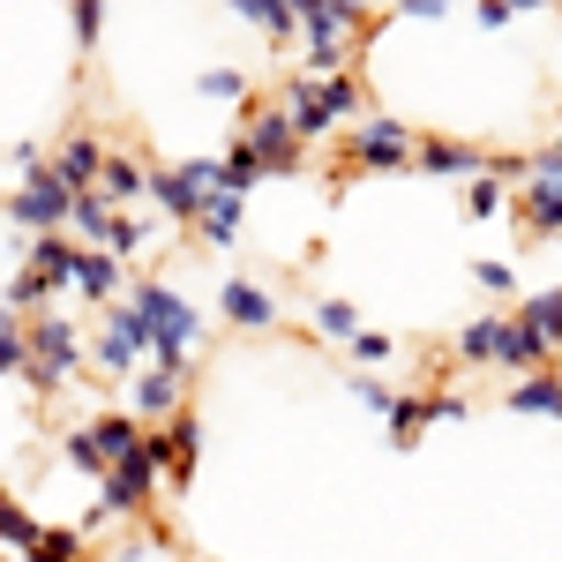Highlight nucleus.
<instances>
[{"instance_id": "nucleus-6", "label": "nucleus", "mask_w": 562, "mask_h": 562, "mask_svg": "<svg viewBox=\"0 0 562 562\" xmlns=\"http://www.w3.org/2000/svg\"><path fill=\"white\" fill-rule=\"evenodd\" d=\"M240 143L256 150L270 173H301V158H307V143H301V128L278 113V105H262V113H248V128H240Z\"/></svg>"}, {"instance_id": "nucleus-11", "label": "nucleus", "mask_w": 562, "mask_h": 562, "mask_svg": "<svg viewBox=\"0 0 562 562\" xmlns=\"http://www.w3.org/2000/svg\"><path fill=\"white\" fill-rule=\"evenodd\" d=\"M487 150L473 143H450V135H420V158H413V173H442V180H487Z\"/></svg>"}, {"instance_id": "nucleus-15", "label": "nucleus", "mask_w": 562, "mask_h": 562, "mask_svg": "<svg viewBox=\"0 0 562 562\" xmlns=\"http://www.w3.org/2000/svg\"><path fill=\"white\" fill-rule=\"evenodd\" d=\"M217 307H225L240 330H270V323H278V301H270L262 285H248V278H233V285L217 293Z\"/></svg>"}, {"instance_id": "nucleus-35", "label": "nucleus", "mask_w": 562, "mask_h": 562, "mask_svg": "<svg viewBox=\"0 0 562 562\" xmlns=\"http://www.w3.org/2000/svg\"><path fill=\"white\" fill-rule=\"evenodd\" d=\"M203 90H211V98H240V90H248V76H233V68H211V76H203Z\"/></svg>"}, {"instance_id": "nucleus-17", "label": "nucleus", "mask_w": 562, "mask_h": 562, "mask_svg": "<svg viewBox=\"0 0 562 562\" xmlns=\"http://www.w3.org/2000/svg\"><path fill=\"white\" fill-rule=\"evenodd\" d=\"M143 240H150V233L135 225V211H105L90 248H98V256H113V262H128V256H143Z\"/></svg>"}, {"instance_id": "nucleus-7", "label": "nucleus", "mask_w": 562, "mask_h": 562, "mask_svg": "<svg viewBox=\"0 0 562 562\" xmlns=\"http://www.w3.org/2000/svg\"><path fill=\"white\" fill-rule=\"evenodd\" d=\"M458 360L465 368H510L518 375V315H480L458 330Z\"/></svg>"}, {"instance_id": "nucleus-16", "label": "nucleus", "mask_w": 562, "mask_h": 562, "mask_svg": "<svg viewBox=\"0 0 562 562\" xmlns=\"http://www.w3.org/2000/svg\"><path fill=\"white\" fill-rule=\"evenodd\" d=\"M510 413H548V420H562V375L555 368L518 375V383H510Z\"/></svg>"}, {"instance_id": "nucleus-32", "label": "nucleus", "mask_w": 562, "mask_h": 562, "mask_svg": "<svg viewBox=\"0 0 562 562\" xmlns=\"http://www.w3.org/2000/svg\"><path fill=\"white\" fill-rule=\"evenodd\" d=\"M473 285L503 301V293H518V270H510V262H480V270H473Z\"/></svg>"}, {"instance_id": "nucleus-12", "label": "nucleus", "mask_w": 562, "mask_h": 562, "mask_svg": "<svg viewBox=\"0 0 562 562\" xmlns=\"http://www.w3.org/2000/svg\"><path fill=\"white\" fill-rule=\"evenodd\" d=\"M45 173L60 180L68 195H98V180H105V150H98V135H68V143L53 150Z\"/></svg>"}, {"instance_id": "nucleus-31", "label": "nucleus", "mask_w": 562, "mask_h": 562, "mask_svg": "<svg viewBox=\"0 0 562 562\" xmlns=\"http://www.w3.org/2000/svg\"><path fill=\"white\" fill-rule=\"evenodd\" d=\"M465 211H473V217H495V211H503V180H495V173L473 180V188H465Z\"/></svg>"}, {"instance_id": "nucleus-1", "label": "nucleus", "mask_w": 562, "mask_h": 562, "mask_svg": "<svg viewBox=\"0 0 562 562\" xmlns=\"http://www.w3.org/2000/svg\"><path fill=\"white\" fill-rule=\"evenodd\" d=\"M128 307L150 323V338H158V368L188 375V368H195V346H203V315L180 301L166 278H143V285L128 293Z\"/></svg>"}, {"instance_id": "nucleus-14", "label": "nucleus", "mask_w": 562, "mask_h": 562, "mask_svg": "<svg viewBox=\"0 0 562 562\" xmlns=\"http://www.w3.org/2000/svg\"><path fill=\"white\" fill-rule=\"evenodd\" d=\"M150 458L166 465V480H188V465H195V420L180 413L166 428H150Z\"/></svg>"}, {"instance_id": "nucleus-10", "label": "nucleus", "mask_w": 562, "mask_h": 562, "mask_svg": "<svg viewBox=\"0 0 562 562\" xmlns=\"http://www.w3.org/2000/svg\"><path fill=\"white\" fill-rule=\"evenodd\" d=\"M180 383H188V375H173V368H143V375L128 383V413L143 420V428L180 420Z\"/></svg>"}, {"instance_id": "nucleus-40", "label": "nucleus", "mask_w": 562, "mask_h": 562, "mask_svg": "<svg viewBox=\"0 0 562 562\" xmlns=\"http://www.w3.org/2000/svg\"><path fill=\"white\" fill-rule=\"evenodd\" d=\"M555 150H562V143H555Z\"/></svg>"}, {"instance_id": "nucleus-4", "label": "nucleus", "mask_w": 562, "mask_h": 562, "mask_svg": "<svg viewBox=\"0 0 562 562\" xmlns=\"http://www.w3.org/2000/svg\"><path fill=\"white\" fill-rule=\"evenodd\" d=\"M150 195L166 203V217H180V225H195V217L211 211V195H217V158L158 166V173H150Z\"/></svg>"}, {"instance_id": "nucleus-33", "label": "nucleus", "mask_w": 562, "mask_h": 562, "mask_svg": "<svg viewBox=\"0 0 562 562\" xmlns=\"http://www.w3.org/2000/svg\"><path fill=\"white\" fill-rule=\"evenodd\" d=\"M352 360H360V368H390V338L383 330H360V338H352Z\"/></svg>"}, {"instance_id": "nucleus-13", "label": "nucleus", "mask_w": 562, "mask_h": 562, "mask_svg": "<svg viewBox=\"0 0 562 562\" xmlns=\"http://www.w3.org/2000/svg\"><path fill=\"white\" fill-rule=\"evenodd\" d=\"M278 113L301 128V143H323V135H330V121H338V113H330V98H323V83H301V76H293V90L278 98Z\"/></svg>"}, {"instance_id": "nucleus-37", "label": "nucleus", "mask_w": 562, "mask_h": 562, "mask_svg": "<svg viewBox=\"0 0 562 562\" xmlns=\"http://www.w3.org/2000/svg\"><path fill=\"white\" fill-rule=\"evenodd\" d=\"M473 15L487 23V31H495V23H510V0H473Z\"/></svg>"}, {"instance_id": "nucleus-26", "label": "nucleus", "mask_w": 562, "mask_h": 562, "mask_svg": "<svg viewBox=\"0 0 562 562\" xmlns=\"http://www.w3.org/2000/svg\"><path fill=\"white\" fill-rule=\"evenodd\" d=\"M45 301H53V278H45L38 262H23V270H15V285H8V307H31V315H45Z\"/></svg>"}, {"instance_id": "nucleus-30", "label": "nucleus", "mask_w": 562, "mask_h": 562, "mask_svg": "<svg viewBox=\"0 0 562 562\" xmlns=\"http://www.w3.org/2000/svg\"><path fill=\"white\" fill-rule=\"evenodd\" d=\"M323 98H330V113H338V121H368V98H360V83H352V76L323 83Z\"/></svg>"}, {"instance_id": "nucleus-8", "label": "nucleus", "mask_w": 562, "mask_h": 562, "mask_svg": "<svg viewBox=\"0 0 562 562\" xmlns=\"http://www.w3.org/2000/svg\"><path fill=\"white\" fill-rule=\"evenodd\" d=\"M525 225H532V240H562V150L532 158V173H525Z\"/></svg>"}, {"instance_id": "nucleus-28", "label": "nucleus", "mask_w": 562, "mask_h": 562, "mask_svg": "<svg viewBox=\"0 0 562 562\" xmlns=\"http://www.w3.org/2000/svg\"><path fill=\"white\" fill-rule=\"evenodd\" d=\"M31 562H83V532H53V525H45Z\"/></svg>"}, {"instance_id": "nucleus-25", "label": "nucleus", "mask_w": 562, "mask_h": 562, "mask_svg": "<svg viewBox=\"0 0 562 562\" xmlns=\"http://www.w3.org/2000/svg\"><path fill=\"white\" fill-rule=\"evenodd\" d=\"M428 420H435V397H397L390 405V442H420Z\"/></svg>"}, {"instance_id": "nucleus-29", "label": "nucleus", "mask_w": 562, "mask_h": 562, "mask_svg": "<svg viewBox=\"0 0 562 562\" xmlns=\"http://www.w3.org/2000/svg\"><path fill=\"white\" fill-rule=\"evenodd\" d=\"M38 532H45V525H31L15 503H0V548H23V555H31V548H38Z\"/></svg>"}, {"instance_id": "nucleus-27", "label": "nucleus", "mask_w": 562, "mask_h": 562, "mask_svg": "<svg viewBox=\"0 0 562 562\" xmlns=\"http://www.w3.org/2000/svg\"><path fill=\"white\" fill-rule=\"evenodd\" d=\"M307 323L330 330V338H346V346L360 338V307H352V301H315V307H307Z\"/></svg>"}, {"instance_id": "nucleus-2", "label": "nucleus", "mask_w": 562, "mask_h": 562, "mask_svg": "<svg viewBox=\"0 0 562 562\" xmlns=\"http://www.w3.org/2000/svg\"><path fill=\"white\" fill-rule=\"evenodd\" d=\"M90 368L113 375V383H135L143 368H158V338H150V323H143L128 301L105 307V330H98V346H90Z\"/></svg>"}, {"instance_id": "nucleus-34", "label": "nucleus", "mask_w": 562, "mask_h": 562, "mask_svg": "<svg viewBox=\"0 0 562 562\" xmlns=\"http://www.w3.org/2000/svg\"><path fill=\"white\" fill-rule=\"evenodd\" d=\"M352 397H360L368 413H383V420H390V405H397V397H390V390L375 383V375H352Z\"/></svg>"}, {"instance_id": "nucleus-22", "label": "nucleus", "mask_w": 562, "mask_h": 562, "mask_svg": "<svg viewBox=\"0 0 562 562\" xmlns=\"http://www.w3.org/2000/svg\"><path fill=\"white\" fill-rule=\"evenodd\" d=\"M60 458H68L76 473H90V480H105V473H113V458H105V442H98V428H68V442H60Z\"/></svg>"}, {"instance_id": "nucleus-38", "label": "nucleus", "mask_w": 562, "mask_h": 562, "mask_svg": "<svg viewBox=\"0 0 562 562\" xmlns=\"http://www.w3.org/2000/svg\"><path fill=\"white\" fill-rule=\"evenodd\" d=\"M450 0H397V15H442Z\"/></svg>"}, {"instance_id": "nucleus-24", "label": "nucleus", "mask_w": 562, "mask_h": 562, "mask_svg": "<svg viewBox=\"0 0 562 562\" xmlns=\"http://www.w3.org/2000/svg\"><path fill=\"white\" fill-rule=\"evenodd\" d=\"M233 8H240V15H248V23H256L262 38H293V31H301V23H293V8H285V0H233Z\"/></svg>"}, {"instance_id": "nucleus-20", "label": "nucleus", "mask_w": 562, "mask_h": 562, "mask_svg": "<svg viewBox=\"0 0 562 562\" xmlns=\"http://www.w3.org/2000/svg\"><path fill=\"white\" fill-rule=\"evenodd\" d=\"M143 188H150V173H143L135 158H105V180H98V195H105L113 211H128V203L143 195Z\"/></svg>"}, {"instance_id": "nucleus-36", "label": "nucleus", "mask_w": 562, "mask_h": 562, "mask_svg": "<svg viewBox=\"0 0 562 562\" xmlns=\"http://www.w3.org/2000/svg\"><path fill=\"white\" fill-rule=\"evenodd\" d=\"M330 15H338L346 31H360V23H368V0H330Z\"/></svg>"}, {"instance_id": "nucleus-9", "label": "nucleus", "mask_w": 562, "mask_h": 562, "mask_svg": "<svg viewBox=\"0 0 562 562\" xmlns=\"http://www.w3.org/2000/svg\"><path fill=\"white\" fill-rule=\"evenodd\" d=\"M68 211H76V195H68L60 180L45 173V166H38L31 180H23V195L8 203V217H15V225H31L38 240H45V233H60V225H68Z\"/></svg>"}, {"instance_id": "nucleus-21", "label": "nucleus", "mask_w": 562, "mask_h": 562, "mask_svg": "<svg viewBox=\"0 0 562 562\" xmlns=\"http://www.w3.org/2000/svg\"><path fill=\"white\" fill-rule=\"evenodd\" d=\"M195 233H203L211 248H233V240H240V195H211V211L195 217Z\"/></svg>"}, {"instance_id": "nucleus-23", "label": "nucleus", "mask_w": 562, "mask_h": 562, "mask_svg": "<svg viewBox=\"0 0 562 562\" xmlns=\"http://www.w3.org/2000/svg\"><path fill=\"white\" fill-rule=\"evenodd\" d=\"M518 323H525V330H540L548 346H562V285H548V293H532V301L518 307Z\"/></svg>"}, {"instance_id": "nucleus-5", "label": "nucleus", "mask_w": 562, "mask_h": 562, "mask_svg": "<svg viewBox=\"0 0 562 562\" xmlns=\"http://www.w3.org/2000/svg\"><path fill=\"white\" fill-rule=\"evenodd\" d=\"M76 368H83V338H76V323H68V315H38V323H31V383L60 390Z\"/></svg>"}, {"instance_id": "nucleus-3", "label": "nucleus", "mask_w": 562, "mask_h": 562, "mask_svg": "<svg viewBox=\"0 0 562 562\" xmlns=\"http://www.w3.org/2000/svg\"><path fill=\"white\" fill-rule=\"evenodd\" d=\"M413 158H420V135L383 121V113H368V121H352L346 135V166H375V173H413Z\"/></svg>"}, {"instance_id": "nucleus-19", "label": "nucleus", "mask_w": 562, "mask_h": 562, "mask_svg": "<svg viewBox=\"0 0 562 562\" xmlns=\"http://www.w3.org/2000/svg\"><path fill=\"white\" fill-rule=\"evenodd\" d=\"M256 180H270V166H262V158L248 150V143H233V150L217 158V195H248Z\"/></svg>"}, {"instance_id": "nucleus-18", "label": "nucleus", "mask_w": 562, "mask_h": 562, "mask_svg": "<svg viewBox=\"0 0 562 562\" xmlns=\"http://www.w3.org/2000/svg\"><path fill=\"white\" fill-rule=\"evenodd\" d=\"M76 293H83V301H98V307H113V301H121V262H113V256H98V248H83Z\"/></svg>"}, {"instance_id": "nucleus-39", "label": "nucleus", "mask_w": 562, "mask_h": 562, "mask_svg": "<svg viewBox=\"0 0 562 562\" xmlns=\"http://www.w3.org/2000/svg\"><path fill=\"white\" fill-rule=\"evenodd\" d=\"M532 8H548V0H510V15H532Z\"/></svg>"}]
</instances>
